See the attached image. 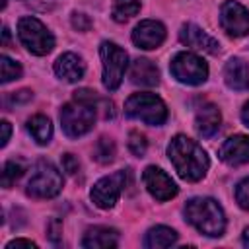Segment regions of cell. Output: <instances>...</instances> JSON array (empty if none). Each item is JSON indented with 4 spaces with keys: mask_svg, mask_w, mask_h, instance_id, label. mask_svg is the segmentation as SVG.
I'll return each instance as SVG.
<instances>
[{
    "mask_svg": "<svg viewBox=\"0 0 249 249\" xmlns=\"http://www.w3.org/2000/svg\"><path fill=\"white\" fill-rule=\"evenodd\" d=\"M220 123H222V115L214 103H204L198 107L196 117H195V126L200 136H204V138L214 136L220 128Z\"/></svg>",
    "mask_w": 249,
    "mask_h": 249,
    "instance_id": "obj_15",
    "label": "cell"
},
{
    "mask_svg": "<svg viewBox=\"0 0 249 249\" xmlns=\"http://www.w3.org/2000/svg\"><path fill=\"white\" fill-rule=\"evenodd\" d=\"M165 39V27L156 19L140 21L132 31V41L140 49H156Z\"/></svg>",
    "mask_w": 249,
    "mask_h": 249,
    "instance_id": "obj_13",
    "label": "cell"
},
{
    "mask_svg": "<svg viewBox=\"0 0 249 249\" xmlns=\"http://www.w3.org/2000/svg\"><path fill=\"white\" fill-rule=\"evenodd\" d=\"M235 198H237V202H239L241 208L249 210V177L243 179V181L237 185V189H235Z\"/></svg>",
    "mask_w": 249,
    "mask_h": 249,
    "instance_id": "obj_27",
    "label": "cell"
},
{
    "mask_svg": "<svg viewBox=\"0 0 249 249\" xmlns=\"http://www.w3.org/2000/svg\"><path fill=\"white\" fill-rule=\"evenodd\" d=\"M169 70L179 82L189 86H198L208 78L206 62L195 53H177L169 64Z\"/></svg>",
    "mask_w": 249,
    "mask_h": 249,
    "instance_id": "obj_8",
    "label": "cell"
},
{
    "mask_svg": "<svg viewBox=\"0 0 249 249\" xmlns=\"http://www.w3.org/2000/svg\"><path fill=\"white\" fill-rule=\"evenodd\" d=\"M243 245H247V247H249V228L243 231Z\"/></svg>",
    "mask_w": 249,
    "mask_h": 249,
    "instance_id": "obj_34",
    "label": "cell"
},
{
    "mask_svg": "<svg viewBox=\"0 0 249 249\" xmlns=\"http://www.w3.org/2000/svg\"><path fill=\"white\" fill-rule=\"evenodd\" d=\"M27 99H31V91H27V89H21V91H14V95H12V101L14 103H23V101H27Z\"/></svg>",
    "mask_w": 249,
    "mask_h": 249,
    "instance_id": "obj_31",
    "label": "cell"
},
{
    "mask_svg": "<svg viewBox=\"0 0 249 249\" xmlns=\"http://www.w3.org/2000/svg\"><path fill=\"white\" fill-rule=\"evenodd\" d=\"M93 158L99 161V163H109V161H113L115 160V144H113V140H109V138H99L97 140V144H95V148H93Z\"/></svg>",
    "mask_w": 249,
    "mask_h": 249,
    "instance_id": "obj_23",
    "label": "cell"
},
{
    "mask_svg": "<svg viewBox=\"0 0 249 249\" xmlns=\"http://www.w3.org/2000/svg\"><path fill=\"white\" fill-rule=\"evenodd\" d=\"M0 68H2V84H8V82L18 80L21 76V66L8 56L0 58Z\"/></svg>",
    "mask_w": 249,
    "mask_h": 249,
    "instance_id": "obj_25",
    "label": "cell"
},
{
    "mask_svg": "<svg viewBox=\"0 0 249 249\" xmlns=\"http://www.w3.org/2000/svg\"><path fill=\"white\" fill-rule=\"evenodd\" d=\"M10 140V123L2 121V146H6Z\"/></svg>",
    "mask_w": 249,
    "mask_h": 249,
    "instance_id": "obj_32",
    "label": "cell"
},
{
    "mask_svg": "<svg viewBox=\"0 0 249 249\" xmlns=\"http://www.w3.org/2000/svg\"><path fill=\"white\" fill-rule=\"evenodd\" d=\"M14 247H31V249H35L37 245L33 241H29V239H14V241H10L6 245V249H14Z\"/></svg>",
    "mask_w": 249,
    "mask_h": 249,
    "instance_id": "obj_30",
    "label": "cell"
},
{
    "mask_svg": "<svg viewBox=\"0 0 249 249\" xmlns=\"http://www.w3.org/2000/svg\"><path fill=\"white\" fill-rule=\"evenodd\" d=\"M60 123L62 130L70 138L84 136L93 128L95 123V103L84 101V99H74L72 103H66L60 111Z\"/></svg>",
    "mask_w": 249,
    "mask_h": 249,
    "instance_id": "obj_3",
    "label": "cell"
},
{
    "mask_svg": "<svg viewBox=\"0 0 249 249\" xmlns=\"http://www.w3.org/2000/svg\"><path fill=\"white\" fill-rule=\"evenodd\" d=\"M177 241V233L171 228L165 226H156L152 230H148L146 237H144V245L150 249H161V247H171Z\"/></svg>",
    "mask_w": 249,
    "mask_h": 249,
    "instance_id": "obj_20",
    "label": "cell"
},
{
    "mask_svg": "<svg viewBox=\"0 0 249 249\" xmlns=\"http://www.w3.org/2000/svg\"><path fill=\"white\" fill-rule=\"evenodd\" d=\"M224 80L231 89H247L249 88V66L241 58H230L224 68Z\"/></svg>",
    "mask_w": 249,
    "mask_h": 249,
    "instance_id": "obj_18",
    "label": "cell"
},
{
    "mask_svg": "<svg viewBox=\"0 0 249 249\" xmlns=\"http://www.w3.org/2000/svg\"><path fill=\"white\" fill-rule=\"evenodd\" d=\"M128 179V171H115L107 177H101L93 187H91V200L99 208H113L115 202L119 200L124 185Z\"/></svg>",
    "mask_w": 249,
    "mask_h": 249,
    "instance_id": "obj_9",
    "label": "cell"
},
{
    "mask_svg": "<svg viewBox=\"0 0 249 249\" xmlns=\"http://www.w3.org/2000/svg\"><path fill=\"white\" fill-rule=\"evenodd\" d=\"M142 181H144L148 193L158 200H169V198H173L177 195V185L160 167H154V165L146 167L144 175H142Z\"/></svg>",
    "mask_w": 249,
    "mask_h": 249,
    "instance_id": "obj_11",
    "label": "cell"
},
{
    "mask_svg": "<svg viewBox=\"0 0 249 249\" xmlns=\"http://www.w3.org/2000/svg\"><path fill=\"white\" fill-rule=\"evenodd\" d=\"M130 82L136 84V86H146V88H152L160 82V72L158 68L148 60V58H136L130 66Z\"/></svg>",
    "mask_w": 249,
    "mask_h": 249,
    "instance_id": "obj_19",
    "label": "cell"
},
{
    "mask_svg": "<svg viewBox=\"0 0 249 249\" xmlns=\"http://www.w3.org/2000/svg\"><path fill=\"white\" fill-rule=\"evenodd\" d=\"M99 54H101V62H103V86L107 89H117L124 78V70L128 66V56L119 45H115L111 41L101 43Z\"/></svg>",
    "mask_w": 249,
    "mask_h": 249,
    "instance_id": "obj_7",
    "label": "cell"
},
{
    "mask_svg": "<svg viewBox=\"0 0 249 249\" xmlns=\"http://www.w3.org/2000/svg\"><path fill=\"white\" fill-rule=\"evenodd\" d=\"M119 243V233L113 228L105 226H93L86 231L82 245L88 249H107V247H117Z\"/></svg>",
    "mask_w": 249,
    "mask_h": 249,
    "instance_id": "obj_17",
    "label": "cell"
},
{
    "mask_svg": "<svg viewBox=\"0 0 249 249\" xmlns=\"http://www.w3.org/2000/svg\"><path fill=\"white\" fill-rule=\"evenodd\" d=\"M60 189H62L60 171L49 161H39L31 171L25 193L33 198H51L58 195Z\"/></svg>",
    "mask_w": 249,
    "mask_h": 249,
    "instance_id": "obj_5",
    "label": "cell"
},
{
    "mask_svg": "<svg viewBox=\"0 0 249 249\" xmlns=\"http://www.w3.org/2000/svg\"><path fill=\"white\" fill-rule=\"evenodd\" d=\"M86 72L84 60L74 53H64L54 62V74L64 82H78Z\"/></svg>",
    "mask_w": 249,
    "mask_h": 249,
    "instance_id": "obj_16",
    "label": "cell"
},
{
    "mask_svg": "<svg viewBox=\"0 0 249 249\" xmlns=\"http://www.w3.org/2000/svg\"><path fill=\"white\" fill-rule=\"evenodd\" d=\"M62 169H64L66 173L74 175V173H78L80 163H78V160H76L72 154H64V156H62Z\"/></svg>",
    "mask_w": 249,
    "mask_h": 249,
    "instance_id": "obj_29",
    "label": "cell"
},
{
    "mask_svg": "<svg viewBox=\"0 0 249 249\" xmlns=\"http://www.w3.org/2000/svg\"><path fill=\"white\" fill-rule=\"evenodd\" d=\"M27 130L33 136V140L37 144H49L51 136H53V124L49 121V117L45 115H35L27 121Z\"/></svg>",
    "mask_w": 249,
    "mask_h": 249,
    "instance_id": "obj_21",
    "label": "cell"
},
{
    "mask_svg": "<svg viewBox=\"0 0 249 249\" xmlns=\"http://www.w3.org/2000/svg\"><path fill=\"white\" fill-rule=\"evenodd\" d=\"M218 156L228 165L247 163L249 161V136H245V134H233V136H230L222 144Z\"/></svg>",
    "mask_w": 249,
    "mask_h": 249,
    "instance_id": "obj_14",
    "label": "cell"
},
{
    "mask_svg": "<svg viewBox=\"0 0 249 249\" xmlns=\"http://www.w3.org/2000/svg\"><path fill=\"white\" fill-rule=\"evenodd\" d=\"M138 10H140V0H115L111 14L115 21H126L132 16H136Z\"/></svg>",
    "mask_w": 249,
    "mask_h": 249,
    "instance_id": "obj_22",
    "label": "cell"
},
{
    "mask_svg": "<svg viewBox=\"0 0 249 249\" xmlns=\"http://www.w3.org/2000/svg\"><path fill=\"white\" fill-rule=\"evenodd\" d=\"M220 25L231 37H243L249 33V12L235 0H228L220 8Z\"/></svg>",
    "mask_w": 249,
    "mask_h": 249,
    "instance_id": "obj_10",
    "label": "cell"
},
{
    "mask_svg": "<svg viewBox=\"0 0 249 249\" xmlns=\"http://www.w3.org/2000/svg\"><path fill=\"white\" fill-rule=\"evenodd\" d=\"M185 218L200 233L218 237L226 230V218L222 206L208 196H195L185 204Z\"/></svg>",
    "mask_w": 249,
    "mask_h": 249,
    "instance_id": "obj_2",
    "label": "cell"
},
{
    "mask_svg": "<svg viewBox=\"0 0 249 249\" xmlns=\"http://www.w3.org/2000/svg\"><path fill=\"white\" fill-rule=\"evenodd\" d=\"M25 171V163L23 161H16V160H10L6 165H4V171H2V185L8 189L16 179H19Z\"/></svg>",
    "mask_w": 249,
    "mask_h": 249,
    "instance_id": "obj_24",
    "label": "cell"
},
{
    "mask_svg": "<svg viewBox=\"0 0 249 249\" xmlns=\"http://www.w3.org/2000/svg\"><path fill=\"white\" fill-rule=\"evenodd\" d=\"M179 39L183 45L200 51V53H208V54H216L220 51V43L210 37L206 31H202L200 27H196L195 23H185L179 31Z\"/></svg>",
    "mask_w": 249,
    "mask_h": 249,
    "instance_id": "obj_12",
    "label": "cell"
},
{
    "mask_svg": "<svg viewBox=\"0 0 249 249\" xmlns=\"http://www.w3.org/2000/svg\"><path fill=\"white\" fill-rule=\"evenodd\" d=\"M146 148H148V144H146L144 134H140V132L132 130V132L128 134V150H130L134 156L142 158V156L146 154Z\"/></svg>",
    "mask_w": 249,
    "mask_h": 249,
    "instance_id": "obj_26",
    "label": "cell"
},
{
    "mask_svg": "<svg viewBox=\"0 0 249 249\" xmlns=\"http://www.w3.org/2000/svg\"><path fill=\"white\" fill-rule=\"evenodd\" d=\"M167 156L175 167V171L179 173L181 179L185 181H198L206 175L208 171V156L206 152L191 138L179 134L175 136L169 146H167Z\"/></svg>",
    "mask_w": 249,
    "mask_h": 249,
    "instance_id": "obj_1",
    "label": "cell"
},
{
    "mask_svg": "<svg viewBox=\"0 0 249 249\" xmlns=\"http://www.w3.org/2000/svg\"><path fill=\"white\" fill-rule=\"evenodd\" d=\"M72 25L78 31H88L91 27V21L86 14H72Z\"/></svg>",
    "mask_w": 249,
    "mask_h": 249,
    "instance_id": "obj_28",
    "label": "cell"
},
{
    "mask_svg": "<svg viewBox=\"0 0 249 249\" xmlns=\"http://www.w3.org/2000/svg\"><path fill=\"white\" fill-rule=\"evenodd\" d=\"M241 119H243V123L249 126V101L243 105V111H241Z\"/></svg>",
    "mask_w": 249,
    "mask_h": 249,
    "instance_id": "obj_33",
    "label": "cell"
},
{
    "mask_svg": "<svg viewBox=\"0 0 249 249\" xmlns=\"http://www.w3.org/2000/svg\"><path fill=\"white\" fill-rule=\"evenodd\" d=\"M18 35H19V41L23 43V47L39 56L51 53L54 47L53 33L37 18H21L18 21Z\"/></svg>",
    "mask_w": 249,
    "mask_h": 249,
    "instance_id": "obj_6",
    "label": "cell"
},
{
    "mask_svg": "<svg viewBox=\"0 0 249 249\" xmlns=\"http://www.w3.org/2000/svg\"><path fill=\"white\" fill-rule=\"evenodd\" d=\"M124 113L130 119L142 121L152 126H160L167 119L165 103L154 93H134L124 103Z\"/></svg>",
    "mask_w": 249,
    "mask_h": 249,
    "instance_id": "obj_4",
    "label": "cell"
}]
</instances>
